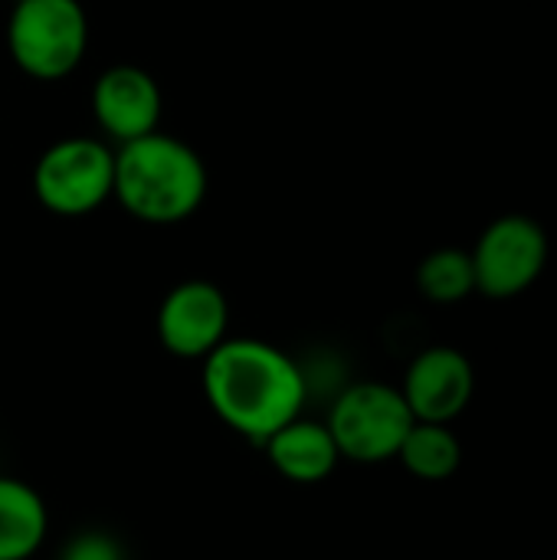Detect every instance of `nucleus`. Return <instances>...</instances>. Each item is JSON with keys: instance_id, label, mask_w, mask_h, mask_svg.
Here are the masks:
<instances>
[{"instance_id": "423d86ee", "label": "nucleus", "mask_w": 557, "mask_h": 560, "mask_svg": "<svg viewBox=\"0 0 557 560\" xmlns=\"http://www.w3.org/2000/svg\"><path fill=\"white\" fill-rule=\"evenodd\" d=\"M476 292L496 302L529 292L548 269L552 240L548 230L529 213L496 217L469 249Z\"/></svg>"}, {"instance_id": "f03ea898", "label": "nucleus", "mask_w": 557, "mask_h": 560, "mask_svg": "<svg viewBox=\"0 0 557 560\" xmlns=\"http://www.w3.org/2000/svg\"><path fill=\"white\" fill-rule=\"evenodd\" d=\"M207 187L204 158L161 128L115 148L112 200L141 223L174 226L190 220L204 207Z\"/></svg>"}, {"instance_id": "7ed1b4c3", "label": "nucleus", "mask_w": 557, "mask_h": 560, "mask_svg": "<svg viewBox=\"0 0 557 560\" xmlns=\"http://www.w3.org/2000/svg\"><path fill=\"white\" fill-rule=\"evenodd\" d=\"M89 49V13L82 0H13L7 16V52L36 82H59L79 69Z\"/></svg>"}, {"instance_id": "1a4fd4ad", "label": "nucleus", "mask_w": 557, "mask_h": 560, "mask_svg": "<svg viewBox=\"0 0 557 560\" xmlns=\"http://www.w3.org/2000/svg\"><path fill=\"white\" fill-rule=\"evenodd\" d=\"M401 394L414 413V420L423 423H453L466 413L473 394H476V371L473 361L450 345L423 348L401 384Z\"/></svg>"}, {"instance_id": "9d476101", "label": "nucleus", "mask_w": 557, "mask_h": 560, "mask_svg": "<svg viewBox=\"0 0 557 560\" xmlns=\"http://www.w3.org/2000/svg\"><path fill=\"white\" fill-rule=\"evenodd\" d=\"M263 450L279 476H286L289 482H302V486L328 479L335 472V466L341 463L332 430L325 423L302 420V417H295L292 423L276 430L263 443Z\"/></svg>"}, {"instance_id": "20e7f679", "label": "nucleus", "mask_w": 557, "mask_h": 560, "mask_svg": "<svg viewBox=\"0 0 557 560\" xmlns=\"http://www.w3.org/2000/svg\"><path fill=\"white\" fill-rule=\"evenodd\" d=\"M36 203L62 220L95 213L115 190V148L105 138L69 135L53 141L33 164Z\"/></svg>"}, {"instance_id": "9b49d317", "label": "nucleus", "mask_w": 557, "mask_h": 560, "mask_svg": "<svg viewBox=\"0 0 557 560\" xmlns=\"http://www.w3.org/2000/svg\"><path fill=\"white\" fill-rule=\"evenodd\" d=\"M49 518L39 492L20 479L0 476V560H30L43 538Z\"/></svg>"}, {"instance_id": "0eeeda50", "label": "nucleus", "mask_w": 557, "mask_h": 560, "mask_svg": "<svg viewBox=\"0 0 557 560\" xmlns=\"http://www.w3.org/2000/svg\"><path fill=\"white\" fill-rule=\"evenodd\" d=\"M230 302L220 285L207 279L177 282L158 308L161 345L184 361H204L217 345L227 341Z\"/></svg>"}, {"instance_id": "4468645a", "label": "nucleus", "mask_w": 557, "mask_h": 560, "mask_svg": "<svg viewBox=\"0 0 557 560\" xmlns=\"http://www.w3.org/2000/svg\"><path fill=\"white\" fill-rule=\"evenodd\" d=\"M62 560H125L121 558V548L115 545V538L108 535H79L66 545L62 551Z\"/></svg>"}, {"instance_id": "f8f14e48", "label": "nucleus", "mask_w": 557, "mask_h": 560, "mask_svg": "<svg viewBox=\"0 0 557 560\" xmlns=\"http://www.w3.org/2000/svg\"><path fill=\"white\" fill-rule=\"evenodd\" d=\"M397 459L410 476L423 482H443L463 466V443L450 423L414 420L410 433L404 436L397 450Z\"/></svg>"}, {"instance_id": "6e6552de", "label": "nucleus", "mask_w": 557, "mask_h": 560, "mask_svg": "<svg viewBox=\"0 0 557 560\" xmlns=\"http://www.w3.org/2000/svg\"><path fill=\"white\" fill-rule=\"evenodd\" d=\"M164 92L158 79L131 62H118L98 72L92 82V118L98 131L115 141L128 144L161 128Z\"/></svg>"}, {"instance_id": "f257e3e1", "label": "nucleus", "mask_w": 557, "mask_h": 560, "mask_svg": "<svg viewBox=\"0 0 557 560\" xmlns=\"http://www.w3.org/2000/svg\"><path fill=\"white\" fill-rule=\"evenodd\" d=\"M204 397L243 440L263 446L276 430L302 417L309 384L302 368L259 338H227L204 358Z\"/></svg>"}, {"instance_id": "39448f33", "label": "nucleus", "mask_w": 557, "mask_h": 560, "mask_svg": "<svg viewBox=\"0 0 557 560\" xmlns=\"http://www.w3.org/2000/svg\"><path fill=\"white\" fill-rule=\"evenodd\" d=\"M325 427L332 430L341 459L378 466L397 459V450L414 427V413L401 387L381 381H358L335 397Z\"/></svg>"}, {"instance_id": "ddd939ff", "label": "nucleus", "mask_w": 557, "mask_h": 560, "mask_svg": "<svg viewBox=\"0 0 557 560\" xmlns=\"http://www.w3.org/2000/svg\"><path fill=\"white\" fill-rule=\"evenodd\" d=\"M417 289L433 305H456L476 292V272L469 249L440 246L427 253L417 266Z\"/></svg>"}]
</instances>
